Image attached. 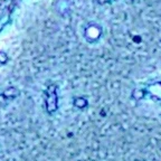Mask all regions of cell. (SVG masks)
Instances as JSON below:
<instances>
[{
  "label": "cell",
  "instance_id": "1",
  "mask_svg": "<svg viewBox=\"0 0 161 161\" xmlns=\"http://www.w3.org/2000/svg\"><path fill=\"white\" fill-rule=\"evenodd\" d=\"M103 35V27L100 24L91 21L84 27L83 37L89 44H96Z\"/></svg>",
  "mask_w": 161,
  "mask_h": 161
},
{
  "label": "cell",
  "instance_id": "2",
  "mask_svg": "<svg viewBox=\"0 0 161 161\" xmlns=\"http://www.w3.org/2000/svg\"><path fill=\"white\" fill-rule=\"evenodd\" d=\"M144 91H146V98L147 95H149L151 100L161 104V82H154V83L149 84L147 87H144Z\"/></svg>",
  "mask_w": 161,
  "mask_h": 161
},
{
  "label": "cell",
  "instance_id": "3",
  "mask_svg": "<svg viewBox=\"0 0 161 161\" xmlns=\"http://www.w3.org/2000/svg\"><path fill=\"white\" fill-rule=\"evenodd\" d=\"M46 105L48 112H54L57 109V96H56V91L55 86H49L47 91V98H46Z\"/></svg>",
  "mask_w": 161,
  "mask_h": 161
},
{
  "label": "cell",
  "instance_id": "10",
  "mask_svg": "<svg viewBox=\"0 0 161 161\" xmlns=\"http://www.w3.org/2000/svg\"><path fill=\"white\" fill-rule=\"evenodd\" d=\"M113 1H119V0H113Z\"/></svg>",
  "mask_w": 161,
  "mask_h": 161
},
{
  "label": "cell",
  "instance_id": "4",
  "mask_svg": "<svg viewBox=\"0 0 161 161\" xmlns=\"http://www.w3.org/2000/svg\"><path fill=\"white\" fill-rule=\"evenodd\" d=\"M71 8V0H57L56 2V10L60 15H65L69 11Z\"/></svg>",
  "mask_w": 161,
  "mask_h": 161
},
{
  "label": "cell",
  "instance_id": "11",
  "mask_svg": "<svg viewBox=\"0 0 161 161\" xmlns=\"http://www.w3.org/2000/svg\"><path fill=\"white\" fill-rule=\"evenodd\" d=\"M132 1H135V0H132Z\"/></svg>",
  "mask_w": 161,
  "mask_h": 161
},
{
  "label": "cell",
  "instance_id": "9",
  "mask_svg": "<svg viewBox=\"0 0 161 161\" xmlns=\"http://www.w3.org/2000/svg\"><path fill=\"white\" fill-rule=\"evenodd\" d=\"M109 1L110 0H96V2H98L100 6H104V5H107Z\"/></svg>",
  "mask_w": 161,
  "mask_h": 161
},
{
  "label": "cell",
  "instance_id": "7",
  "mask_svg": "<svg viewBox=\"0 0 161 161\" xmlns=\"http://www.w3.org/2000/svg\"><path fill=\"white\" fill-rule=\"evenodd\" d=\"M3 95L6 96V98H16L17 95H19V91L14 87H10V89H7L3 93Z\"/></svg>",
  "mask_w": 161,
  "mask_h": 161
},
{
  "label": "cell",
  "instance_id": "5",
  "mask_svg": "<svg viewBox=\"0 0 161 161\" xmlns=\"http://www.w3.org/2000/svg\"><path fill=\"white\" fill-rule=\"evenodd\" d=\"M131 98L134 101L144 100V98H146V91H144V87L132 89V92H131Z\"/></svg>",
  "mask_w": 161,
  "mask_h": 161
},
{
  "label": "cell",
  "instance_id": "8",
  "mask_svg": "<svg viewBox=\"0 0 161 161\" xmlns=\"http://www.w3.org/2000/svg\"><path fill=\"white\" fill-rule=\"evenodd\" d=\"M8 62V55L5 52H0V64H6Z\"/></svg>",
  "mask_w": 161,
  "mask_h": 161
},
{
  "label": "cell",
  "instance_id": "6",
  "mask_svg": "<svg viewBox=\"0 0 161 161\" xmlns=\"http://www.w3.org/2000/svg\"><path fill=\"white\" fill-rule=\"evenodd\" d=\"M73 104H74V107H77V109H84V107H87L89 102H87L86 98H75L74 100H73Z\"/></svg>",
  "mask_w": 161,
  "mask_h": 161
}]
</instances>
